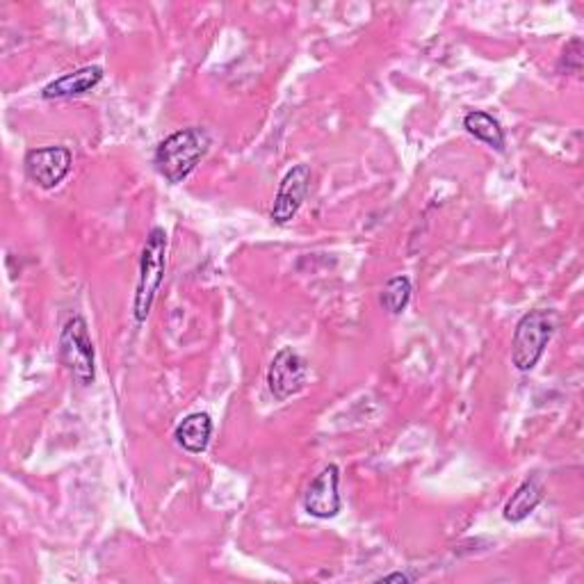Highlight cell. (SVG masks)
Masks as SVG:
<instances>
[{
    "label": "cell",
    "mask_w": 584,
    "mask_h": 584,
    "mask_svg": "<svg viewBox=\"0 0 584 584\" xmlns=\"http://www.w3.org/2000/svg\"><path fill=\"white\" fill-rule=\"evenodd\" d=\"M25 174L35 185L44 190L58 187L71 172L73 153L71 149L58 145V147H44L33 149L25 153Z\"/></svg>",
    "instance_id": "5b68a950"
},
{
    "label": "cell",
    "mask_w": 584,
    "mask_h": 584,
    "mask_svg": "<svg viewBox=\"0 0 584 584\" xmlns=\"http://www.w3.org/2000/svg\"><path fill=\"white\" fill-rule=\"evenodd\" d=\"M339 484H341V468L336 463L324 466L304 493V512L322 520L339 516L343 509Z\"/></svg>",
    "instance_id": "8992f818"
},
{
    "label": "cell",
    "mask_w": 584,
    "mask_h": 584,
    "mask_svg": "<svg viewBox=\"0 0 584 584\" xmlns=\"http://www.w3.org/2000/svg\"><path fill=\"white\" fill-rule=\"evenodd\" d=\"M306 379H309V366H306V360L293 347H284L272 358L267 388L274 400L286 402L288 398L297 396L306 386Z\"/></svg>",
    "instance_id": "52a82bcc"
},
{
    "label": "cell",
    "mask_w": 584,
    "mask_h": 584,
    "mask_svg": "<svg viewBox=\"0 0 584 584\" xmlns=\"http://www.w3.org/2000/svg\"><path fill=\"white\" fill-rule=\"evenodd\" d=\"M463 128L495 151H505V130L493 115L482 113V110H472V113L463 117Z\"/></svg>",
    "instance_id": "7c38bea8"
},
{
    "label": "cell",
    "mask_w": 584,
    "mask_h": 584,
    "mask_svg": "<svg viewBox=\"0 0 584 584\" xmlns=\"http://www.w3.org/2000/svg\"><path fill=\"white\" fill-rule=\"evenodd\" d=\"M103 80V69L92 65V67H82L71 73L60 76L58 80L48 82V85L42 90V99L53 101V99H73L92 92L99 82Z\"/></svg>",
    "instance_id": "9c48e42d"
},
{
    "label": "cell",
    "mask_w": 584,
    "mask_h": 584,
    "mask_svg": "<svg viewBox=\"0 0 584 584\" xmlns=\"http://www.w3.org/2000/svg\"><path fill=\"white\" fill-rule=\"evenodd\" d=\"M580 69H582V42L580 39H573L564 48L562 62H560V71L580 73Z\"/></svg>",
    "instance_id": "5bb4252c"
},
{
    "label": "cell",
    "mask_w": 584,
    "mask_h": 584,
    "mask_svg": "<svg viewBox=\"0 0 584 584\" xmlns=\"http://www.w3.org/2000/svg\"><path fill=\"white\" fill-rule=\"evenodd\" d=\"M411 293H413V286H411L409 276H393V279L388 282L381 290L383 311H388L391 316H400L411 301Z\"/></svg>",
    "instance_id": "4fadbf2b"
},
{
    "label": "cell",
    "mask_w": 584,
    "mask_h": 584,
    "mask_svg": "<svg viewBox=\"0 0 584 584\" xmlns=\"http://www.w3.org/2000/svg\"><path fill=\"white\" fill-rule=\"evenodd\" d=\"M413 577L406 573H391V575H383L379 577V582H411Z\"/></svg>",
    "instance_id": "9a60e30c"
},
{
    "label": "cell",
    "mask_w": 584,
    "mask_h": 584,
    "mask_svg": "<svg viewBox=\"0 0 584 584\" xmlns=\"http://www.w3.org/2000/svg\"><path fill=\"white\" fill-rule=\"evenodd\" d=\"M543 500V486L535 480V478H527L507 500V505L503 509L505 520L509 523H520L527 516H530Z\"/></svg>",
    "instance_id": "8fae6325"
},
{
    "label": "cell",
    "mask_w": 584,
    "mask_h": 584,
    "mask_svg": "<svg viewBox=\"0 0 584 584\" xmlns=\"http://www.w3.org/2000/svg\"><path fill=\"white\" fill-rule=\"evenodd\" d=\"M311 187V170L306 164H297L284 176L279 192L272 206V221L274 225H288V221L299 213L306 194Z\"/></svg>",
    "instance_id": "ba28073f"
},
{
    "label": "cell",
    "mask_w": 584,
    "mask_h": 584,
    "mask_svg": "<svg viewBox=\"0 0 584 584\" xmlns=\"http://www.w3.org/2000/svg\"><path fill=\"white\" fill-rule=\"evenodd\" d=\"M164 267H167V233L164 229L156 227L147 236L140 259V279H137V293L133 304L137 322H145L149 318L156 295L164 279Z\"/></svg>",
    "instance_id": "3957f363"
},
{
    "label": "cell",
    "mask_w": 584,
    "mask_h": 584,
    "mask_svg": "<svg viewBox=\"0 0 584 584\" xmlns=\"http://www.w3.org/2000/svg\"><path fill=\"white\" fill-rule=\"evenodd\" d=\"M210 436H213V419L204 411L185 415L174 432L176 443L190 455H202L208 448Z\"/></svg>",
    "instance_id": "30bf717a"
},
{
    "label": "cell",
    "mask_w": 584,
    "mask_h": 584,
    "mask_svg": "<svg viewBox=\"0 0 584 584\" xmlns=\"http://www.w3.org/2000/svg\"><path fill=\"white\" fill-rule=\"evenodd\" d=\"M94 358L96 354L88 322L80 316H73L60 333V360L80 386H90L96 377Z\"/></svg>",
    "instance_id": "277c9868"
},
{
    "label": "cell",
    "mask_w": 584,
    "mask_h": 584,
    "mask_svg": "<svg viewBox=\"0 0 584 584\" xmlns=\"http://www.w3.org/2000/svg\"><path fill=\"white\" fill-rule=\"evenodd\" d=\"M554 329H558V316L550 309H535L518 320L512 339V364L518 373L537 368Z\"/></svg>",
    "instance_id": "7a4b0ae2"
},
{
    "label": "cell",
    "mask_w": 584,
    "mask_h": 584,
    "mask_svg": "<svg viewBox=\"0 0 584 584\" xmlns=\"http://www.w3.org/2000/svg\"><path fill=\"white\" fill-rule=\"evenodd\" d=\"M208 147H210V137L204 128L190 126L176 130L170 137H164L156 149L158 172L172 185H179L197 170V164L206 156Z\"/></svg>",
    "instance_id": "6da1fadb"
}]
</instances>
